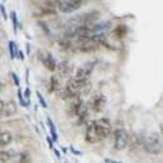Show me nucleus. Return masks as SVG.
Returning <instances> with one entry per match:
<instances>
[{"instance_id":"obj_1","label":"nucleus","mask_w":163,"mask_h":163,"mask_svg":"<svg viewBox=\"0 0 163 163\" xmlns=\"http://www.w3.org/2000/svg\"><path fill=\"white\" fill-rule=\"evenodd\" d=\"M90 90V83L89 80H79L75 77L70 78L68 83L62 90V98L63 99H75L78 97H82Z\"/></svg>"},{"instance_id":"obj_2","label":"nucleus","mask_w":163,"mask_h":163,"mask_svg":"<svg viewBox=\"0 0 163 163\" xmlns=\"http://www.w3.org/2000/svg\"><path fill=\"white\" fill-rule=\"evenodd\" d=\"M99 16L98 12H89L85 14L77 15L67 22V29L69 28H77V26H84V25H93Z\"/></svg>"},{"instance_id":"obj_3","label":"nucleus","mask_w":163,"mask_h":163,"mask_svg":"<svg viewBox=\"0 0 163 163\" xmlns=\"http://www.w3.org/2000/svg\"><path fill=\"white\" fill-rule=\"evenodd\" d=\"M143 147L144 149L151 154H158L161 152L162 148V143H161V139L157 133H149L147 137H144L143 139Z\"/></svg>"},{"instance_id":"obj_4","label":"nucleus","mask_w":163,"mask_h":163,"mask_svg":"<svg viewBox=\"0 0 163 163\" xmlns=\"http://www.w3.org/2000/svg\"><path fill=\"white\" fill-rule=\"evenodd\" d=\"M106 103H107V98L103 93H100V92L94 93L89 99V107L93 112H95V113H100V112L104 109Z\"/></svg>"},{"instance_id":"obj_5","label":"nucleus","mask_w":163,"mask_h":163,"mask_svg":"<svg viewBox=\"0 0 163 163\" xmlns=\"http://www.w3.org/2000/svg\"><path fill=\"white\" fill-rule=\"evenodd\" d=\"M38 59L42 62V64L48 69L50 72H55L58 64H57V60L54 59L53 54L49 53L48 50H40L38 53Z\"/></svg>"},{"instance_id":"obj_6","label":"nucleus","mask_w":163,"mask_h":163,"mask_svg":"<svg viewBox=\"0 0 163 163\" xmlns=\"http://www.w3.org/2000/svg\"><path fill=\"white\" fill-rule=\"evenodd\" d=\"M94 122H95V127H97V130H98V134H99L100 140L108 138L109 134L112 133V123H110V120L107 119V118H100V119L94 120Z\"/></svg>"},{"instance_id":"obj_7","label":"nucleus","mask_w":163,"mask_h":163,"mask_svg":"<svg viewBox=\"0 0 163 163\" xmlns=\"http://www.w3.org/2000/svg\"><path fill=\"white\" fill-rule=\"evenodd\" d=\"M94 67H95V62H87L78 68L74 77L79 80H84V82L89 80L92 73H93V70H94Z\"/></svg>"},{"instance_id":"obj_8","label":"nucleus","mask_w":163,"mask_h":163,"mask_svg":"<svg viewBox=\"0 0 163 163\" xmlns=\"http://www.w3.org/2000/svg\"><path fill=\"white\" fill-rule=\"evenodd\" d=\"M128 143V133L123 128H118L114 133V149L123 151Z\"/></svg>"},{"instance_id":"obj_9","label":"nucleus","mask_w":163,"mask_h":163,"mask_svg":"<svg viewBox=\"0 0 163 163\" xmlns=\"http://www.w3.org/2000/svg\"><path fill=\"white\" fill-rule=\"evenodd\" d=\"M88 2V0H65V2L59 6V10L63 14H70L75 12V10L80 9L84 5V3Z\"/></svg>"},{"instance_id":"obj_10","label":"nucleus","mask_w":163,"mask_h":163,"mask_svg":"<svg viewBox=\"0 0 163 163\" xmlns=\"http://www.w3.org/2000/svg\"><path fill=\"white\" fill-rule=\"evenodd\" d=\"M18 110V106L15 102L13 100H9V102H5L2 100V107H0V114H2V118H8V117H13Z\"/></svg>"},{"instance_id":"obj_11","label":"nucleus","mask_w":163,"mask_h":163,"mask_svg":"<svg viewBox=\"0 0 163 163\" xmlns=\"http://www.w3.org/2000/svg\"><path fill=\"white\" fill-rule=\"evenodd\" d=\"M99 140H100V138H99L98 130L95 127V122H92V123L88 124L87 130H85V142H88L90 144H94Z\"/></svg>"},{"instance_id":"obj_12","label":"nucleus","mask_w":163,"mask_h":163,"mask_svg":"<svg viewBox=\"0 0 163 163\" xmlns=\"http://www.w3.org/2000/svg\"><path fill=\"white\" fill-rule=\"evenodd\" d=\"M57 70H58V75L60 78H69V77H72V73H73V65L69 62L63 60V62H60L58 64Z\"/></svg>"},{"instance_id":"obj_13","label":"nucleus","mask_w":163,"mask_h":163,"mask_svg":"<svg viewBox=\"0 0 163 163\" xmlns=\"http://www.w3.org/2000/svg\"><path fill=\"white\" fill-rule=\"evenodd\" d=\"M12 140H13V134L10 132H2V134H0V146L6 147L12 143Z\"/></svg>"},{"instance_id":"obj_14","label":"nucleus","mask_w":163,"mask_h":163,"mask_svg":"<svg viewBox=\"0 0 163 163\" xmlns=\"http://www.w3.org/2000/svg\"><path fill=\"white\" fill-rule=\"evenodd\" d=\"M59 77V75H58ZM57 75H52L50 77V80H49V90L52 92H57V90H59V78H58Z\"/></svg>"},{"instance_id":"obj_15","label":"nucleus","mask_w":163,"mask_h":163,"mask_svg":"<svg viewBox=\"0 0 163 163\" xmlns=\"http://www.w3.org/2000/svg\"><path fill=\"white\" fill-rule=\"evenodd\" d=\"M110 23L109 22H103V23H94L93 24V32L94 33H102L103 30L109 29Z\"/></svg>"},{"instance_id":"obj_16","label":"nucleus","mask_w":163,"mask_h":163,"mask_svg":"<svg viewBox=\"0 0 163 163\" xmlns=\"http://www.w3.org/2000/svg\"><path fill=\"white\" fill-rule=\"evenodd\" d=\"M13 157H14L13 151H2V153H0V162L2 163L9 162L10 159H13Z\"/></svg>"},{"instance_id":"obj_17","label":"nucleus","mask_w":163,"mask_h":163,"mask_svg":"<svg viewBox=\"0 0 163 163\" xmlns=\"http://www.w3.org/2000/svg\"><path fill=\"white\" fill-rule=\"evenodd\" d=\"M47 123L49 126V130H50V136L54 140H58V134H57V130H55V126L53 123V120L50 118H47Z\"/></svg>"},{"instance_id":"obj_18","label":"nucleus","mask_w":163,"mask_h":163,"mask_svg":"<svg viewBox=\"0 0 163 163\" xmlns=\"http://www.w3.org/2000/svg\"><path fill=\"white\" fill-rule=\"evenodd\" d=\"M16 52H18V49H16L15 43H14V42H9V54H10V58H12V59H15Z\"/></svg>"},{"instance_id":"obj_19","label":"nucleus","mask_w":163,"mask_h":163,"mask_svg":"<svg viewBox=\"0 0 163 163\" xmlns=\"http://www.w3.org/2000/svg\"><path fill=\"white\" fill-rule=\"evenodd\" d=\"M64 2H65V0H45V4L53 6V8H58L59 9V6L62 5Z\"/></svg>"},{"instance_id":"obj_20","label":"nucleus","mask_w":163,"mask_h":163,"mask_svg":"<svg viewBox=\"0 0 163 163\" xmlns=\"http://www.w3.org/2000/svg\"><path fill=\"white\" fill-rule=\"evenodd\" d=\"M127 33V29L124 28V25H119L117 29H116V35H118V38H123Z\"/></svg>"},{"instance_id":"obj_21","label":"nucleus","mask_w":163,"mask_h":163,"mask_svg":"<svg viewBox=\"0 0 163 163\" xmlns=\"http://www.w3.org/2000/svg\"><path fill=\"white\" fill-rule=\"evenodd\" d=\"M10 18H12V22H13V28H14V32L18 30V18H16V13L12 12L10 13Z\"/></svg>"},{"instance_id":"obj_22","label":"nucleus","mask_w":163,"mask_h":163,"mask_svg":"<svg viewBox=\"0 0 163 163\" xmlns=\"http://www.w3.org/2000/svg\"><path fill=\"white\" fill-rule=\"evenodd\" d=\"M36 95H38V99H39L40 106H42L43 108H48V104H47V102H45L44 97L42 95V93H40V92H36Z\"/></svg>"},{"instance_id":"obj_23","label":"nucleus","mask_w":163,"mask_h":163,"mask_svg":"<svg viewBox=\"0 0 163 163\" xmlns=\"http://www.w3.org/2000/svg\"><path fill=\"white\" fill-rule=\"evenodd\" d=\"M18 98H19V103L22 104L23 107H26L28 106V102H25L24 100V95H23V93H22V90H18Z\"/></svg>"},{"instance_id":"obj_24","label":"nucleus","mask_w":163,"mask_h":163,"mask_svg":"<svg viewBox=\"0 0 163 163\" xmlns=\"http://www.w3.org/2000/svg\"><path fill=\"white\" fill-rule=\"evenodd\" d=\"M0 12H2V16H3V19L4 20H6L9 16H8V14H6V10H5V6H4V4H0Z\"/></svg>"},{"instance_id":"obj_25","label":"nucleus","mask_w":163,"mask_h":163,"mask_svg":"<svg viewBox=\"0 0 163 163\" xmlns=\"http://www.w3.org/2000/svg\"><path fill=\"white\" fill-rule=\"evenodd\" d=\"M50 137H52V136H50ZM50 137H47V142H48V144H49V148H50V149H54V144H53L54 139L50 138Z\"/></svg>"},{"instance_id":"obj_26","label":"nucleus","mask_w":163,"mask_h":163,"mask_svg":"<svg viewBox=\"0 0 163 163\" xmlns=\"http://www.w3.org/2000/svg\"><path fill=\"white\" fill-rule=\"evenodd\" d=\"M20 157H22V158H19V161H20V162H25V161H26V162H29V161H30V158H29V154H25V153H23L22 156H20Z\"/></svg>"},{"instance_id":"obj_27","label":"nucleus","mask_w":163,"mask_h":163,"mask_svg":"<svg viewBox=\"0 0 163 163\" xmlns=\"http://www.w3.org/2000/svg\"><path fill=\"white\" fill-rule=\"evenodd\" d=\"M12 77H13V80H14V83L16 87H19V78H18V74L15 73H12Z\"/></svg>"},{"instance_id":"obj_28","label":"nucleus","mask_w":163,"mask_h":163,"mask_svg":"<svg viewBox=\"0 0 163 163\" xmlns=\"http://www.w3.org/2000/svg\"><path fill=\"white\" fill-rule=\"evenodd\" d=\"M25 98H26V102H28V104L30 103V89L26 88L25 89Z\"/></svg>"},{"instance_id":"obj_29","label":"nucleus","mask_w":163,"mask_h":163,"mask_svg":"<svg viewBox=\"0 0 163 163\" xmlns=\"http://www.w3.org/2000/svg\"><path fill=\"white\" fill-rule=\"evenodd\" d=\"M54 153H55V157L59 159V158H60V152H59L58 149H54Z\"/></svg>"},{"instance_id":"obj_30","label":"nucleus","mask_w":163,"mask_h":163,"mask_svg":"<svg viewBox=\"0 0 163 163\" xmlns=\"http://www.w3.org/2000/svg\"><path fill=\"white\" fill-rule=\"evenodd\" d=\"M19 58H20V59H22V60L24 59V55H23V52H19Z\"/></svg>"},{"instance_id":"obj_31","label":"nucleus","mask_w":163,"mask_h":163,"mask_svg":"<svg viewBox=\"0 0 163 163\" xmlns=\"http://www.w3.org/2000/svg\"><path fill=\"white\" fill-rule=\"evenodd\" d=\"M72 152H73V153H74V154H80V152H78V151H75L74 148H72Z\"/></svg>"}]
</instances>
